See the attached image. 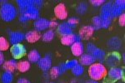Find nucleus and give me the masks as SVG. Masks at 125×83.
Masks as SVG:
<instances>
[{"label": "nucleus", "mask_w": 125, "mask_h": 83, "mask_svg": "<svg viewBox=\"0 0 125 83\" xmlns=\"http://www.w3.org/2000/svg\"><path fill=\"white\" fill-rule=\"evenodd\" d=\"M18 9L9 3H3L0 8V17L4 22H12L18 17Z\"/></svg>", "instance_id": "f257e3e1"}, {"label": "nucleus", "mask_w": 125, "mask_h": 83, "mask_svg": "<svg viewBox=\"0 0 125 83\" xmlns=\"http://www.w3.org/2000/svg\"><path fill=\"white\" fill-rule=\"evenodd\" d=\"M107 68L102 63H94L89 66L88 75L93 81H100L105 77L107 74Z\"/></svg>", "instance_id": "f03ea898"}, {"label": "nucleus", "mask_w": 125, "mask_h": 83, "mask_svg": "<svg viewBox=\"0 0 125 83\" xmlns=\"http://www.w3.org/2000/svg\"><path fill=\"white\" fill-rule=\"evenodd\" d=\"M124 76V71L120 67H112L107 72L105 77L104 78V83H115L122 80Z\"/></svg>", "instance_id": "7ed1b4c3"}, {"label": "nucleus", "mask_w": 125, "mask_h": 83, "mask_svg": "<svg viewBox=\"0 0 125 83\" xmlns=\"http://www.w3.org/2000/svg\"><path fill=\"white\" fill-rule=\"evenodd\" d=\"M21 15L24 16L28 20H37L40 18L39 9L34 5H30L23 10H19Z\"/></svg>", "instance_id": "20e7f679"}, {"label": "nucleus", "mask_w": 125, "mask_h": 83, "mask_svg": "<svg viewBox=\"0 0 125 83\" xmlns=\"http://www.w3.org/2000/svg\"><path fill=\"white\" fill-rule=\"evenodd\" d=\"M121 61V56L118 52H112L108 53V55L104 58V62L106 65L109 67H116L119 64Z\"/></svg>", "instance_id": "39448f33"}, {"label": "nucleus", "mask_w": 125, "mask_h": 83, "mask_svg": "<svg viewBox=\"0 0 125 83\" xmlns=\"http://www.w3.org/2000/svg\"><path fill=\"white\" fill-rule=\"evenodd\" d=\"M10 52H11V54L13 56V57L14 58L15 60L17 59H20L23 56H25L26 54V47L25 46L23 45V44L19 43V44H15V45H13L10 49Z\"/></svg>", "instance_id": "423d86ee"}, {"label": "nucleus", "mask_w": 125, "mask_h": 83, "mask_svg": "<svg viewBox=\"0 0 125 83\" xmlns=\"http://www.w3.org/2000/svg\"><path fill=\"white\" fill-rule=\"evenodd\" d=\"M39 67L43 72H47L52 67V57L50 55H46L44 57L40 58V60L37 62Z\"/></svg>", "instance_id": "0eeeda50"}, {"label": "nucleus", "mask_w": 125, "mask_h": 83, "mask_svg": "<svg viewBox=\"0 0 125 83\" xmlns=\"http://www.w3.org/2000/svg\"><path fill=\"white\" fill-rule=\"evenodd\" d=\"M9 43L12 45L19 44L25 39V34L22 32H9Z\"/></svg>", "instance_id": "6e6552de"}, {"label": "nucleus", "mask_w": 125, "mask_h": 83, "mask_svg": "<svg viewBox=\"0 0 125 83\" xmlns=\"http://www.w3.org/2000/svg\"><path fill=\"white\" fill-rule=\"evenodd\" d=\"M94 29L93 28V26L86 25L80 28L78 35H79V37H81L82 40H88L94 35Z\"/></svg>", "instance_id": "1a4fd4ad"}, {"label": "nucleus", "mask_w": 125, "mask_h": 83, "mask_svg": "<svg viewBox=\"0 0 125 83\" xmlns=\"http://www.w3.org/2000/svg\"><path fill=\"white\" fill-rule=\"evenodd\" d=\"M54 14L60 20H64L68 18V11L64 3H58L54 8Z\"/></svg>", "instance_id": "9d476101"}, {"label": "nucleus", "mask_w": 125, "mask_h": 83, "mask_svg": "<svg viewBox=\"0 0 125 83\" xmlns=\"http://www.w3.org/2000/svg\"><path fill=\"white\" fill-rule=\"evenodd\" d=\"M113 3L109 2V3H104L102 5V9L100 11V18L103 19H113L112 13H111V9H112Z\"/></svg>", "instance_id": "9b49d317"}, {"label": "nucleus", "mask_w": 125, "mask_h": 83, "mask_svg": "<svg viewBox=\"0 0 125 83\" xmlns=\"http://www.w3.org/2000/svg\"><path fill=\"white\" fill-rule=\"evenodd\" d=\"M33 27L35 28V31L42 32L44 30H47L49 28V21L46 18H39V19L35 20L33 23Z\"/></svg>", "instance_id": "f8f14e48"}, {"label": "nucleus", "mask_w": 125, "mask_h": 83, "mask_svg": "<svg viewBox=\"0 0 125 83\" xmlns=\"http://www.w3.org/2000/svg\"><path fill=\"white\" fill-rule=\"evenodd\" d=\"M67 70H66L65 67H64V64L61 63V64L58 65V66H53V67L50 68L49 76L53 79H55V78L58 77L59 76H61L62 74H63Z\"/></svg>", "instance_id": "ddd939ff"}, {"label": "nucleus", "mask_w": 125, "mask_h": 83, "mask_svg": "<svg viewBox=\"0 0 125 83\" xmlns=\"http://www.w3.org/2000/svg\"><path fill=\"white\" fill-rule=\"evenodd\" d=\"M41 37V33L38 31H35V30L29 31L25 34V40L29 43H34V42L39 41Z\"/></svg>", "instance_id": "4468645a"}, {"label": "nucleus", "mask_w": 125, "mask_h": 83, "mask_svg": "<svg viewBox=\"0 0 125 83\" xmlns=\"http://www.w3.org/2000/svg\"><path fill=\"white\" fill-rule=\"evenodd\" d=\"M84 51H85L84 45L82 43V42H74L71 46V52L73 55L75 56H81L84 53Z\"/></svg>", "instance_id": "2eb2a0df"}, {"label": "nucleus", "mask_w": 125, "mask_h": 83, "mask_svg": "<svg viewBox=\"0 0 125 83\" xmlns=\"http://www.w3.org/2000/svg\"><path fill=\"white\" fill-rule=\"evenodd\" d=\"M80 63L82 66H91L95 63L96 59L89 53H83L80 56Z\"/></svg>", "instance_id": "dca6fc26"}, {"label": "nucleus", "mask_w": 125, "mask_h": 83, "mask_svg": "<svg viewBox=\"0 0 125 83\" xmlns=\"http://www.w3.org/2000/svg\"><path fill=\"white\" fill-rule=\"evenodd\" d=\"M57 31L58 32V34H59V35H61L62 37H63V36H67V35H70V34H73V29L68 25L67 23L58 24V26L57 28Z\"/></svg>", "instance_id": "f3484780"}, {"label": "nucleus", "mask_w": 125, "mask_h": 83, "mask_svg": "<svg viewBox=\"0 0 125 83\" xmlns=\"http://www.w3.org/2000/svg\"><path fill=\"white\" fill-rule=\"evenodd\" d=\"M108 46L111 50H114V52H116L117 50L120 49L122 46V41L117 37H112L108 42Z\"/></svg>", "instance_id": "a211bd4d"}, {"label": "nucleus", "mask_w": 125, "mask_h": 83, "mask_svg": "<svg viewBox=\"0 0 125 83\" xmlns=\"http://www.w3.org/2000/svg\"><path fill=\"white\" fill-rule=\"evenodd\" d=\"M17 66H18V62H16L15 59L6 61L3 64V67L5 70V72H13L15 70H17Z\"/></svg>", "instance_id": "6ab92c4d"}, {"label": "nucleus", "mask_w": 125, "mask_h": 83, "mask_svg": "<svg viewBox=\"0 0 125 83\" xmlns=\"http://www.w3.org/2000/svg\"><path fill=\"white\" fill-rule=\"evenodd\" d=\"M91 55L94 56L96 60L97 59L99 60L100 61L99 63L103 64V62H104V58H105V56H106V52H104V50L100 49V48L96 47L95 49L91 52Z\"/></svg>", "instance_id": "aec40b11"}, {"label": "nucleus", "mask_w": 125, "mask_h": 83, "mask_svg": "<svg viewBox=\"0 0 125 83\" xmlns=\"http://www.w3.org/2000/svg\"><path fill=\"white\" fill-rule=\"evenodd\" d=\"M28 58H29V62H32V63H37V62L40 60V58H41V54H40L37 50L33 49L29 53Z\"/></svg>", "instance_id": "412c9836"}, {"label": "nucleus", "mask_w": 125, "mask_h": 83, "mask_svg": "<svg viewBox=\"0 0 125 83\" xmlns=\"http://www.w3.org/2000/svg\"><path fill=\"white\" fill-rule=\"evenodd\" d=\"M75 42V34L63 36L61 38V43L64 46H72Z\"/></svg>", "instance_id": "4be33fe9"}, {"label": "nucleus", "mask_w": 125, "mask_h": 83, "mask_svg": "<svg viewBox=\"0 0 125 83\" xmlns=\"http://www.w3.org/2000/svg\"><path fill=\"white\" fill-rule=\"evenodd\" d=\"M31 67V63L29 61H21L18 62L17 70H19L20 72H27Z\"/></svg>", "instance_id": "5701e85b"}, {"label": "nucleus", "mask_w": 125, "mask_h": 83, "mask_svg": "<svg viewBox=\"0 0 125 83\" xmlns=\"http://www.w3.org/2000/svg\"><path fill=\"white\" fill-rule=\"evenodd\" d=\"M124 9L119 7V6L116 5L115 3H113L112 5V9H111V13H112V17L113 18H116L119 17L120 15H122L124 13Z\"/></svg>", "instance_id": "b1692460"}, {"label": "nucleus", "mask_w": 125, "mask_h": 83, "mask_svg": "<svg viewBox=\"0 0 125 83\" xmlns=\"http://www.w3.org/2000/svg\"><path fill=\"white\" fill-rule=\"evenodd\" d=\"M54 37H55V32H54L53 29H49V30H47V31L42 35V39H43V42H49L53 41Z\"/></svg>", "instance_id": "393cba45"}, {"label": "nucleus", "mask_w": 125, "mask_h": 83, "mask_svg": "<svg viewBox=\"0 0 125 83\" xmlns=\"http://www.w3.org/2000/svg\"><path fill=\"white\" fill-rule=\"evenodd\" d=\"M2 83H12L13 82V74L10 72H4L1 76Z\"/></svg>", "instance_id": "a878e982"}, {"label": "nucleus", "mask_w": 125, "mask_h": 83, "mask_svg": "<svg viewBox=\"0 0 125 83\" xmlns=\"http://www.w3.org/2000/svg\"><path fill=\"white\" fill-rule=\"evenodd\" d=\"M19 10H23L30 5H33V0H17Z\"/></svg>", "instance_id": "bb28decb"}, {"label": "nucleus", "mask_w": 125, "mask_h": 83, "mask_svg": "<svg viewBox=\"0 0 125 83\" xmlns=\"http://www.w3.org/2000/svg\"><path fill=\"white\" fill-rule=\"evenodd\" d=\"M72 73L75 76H80L84 73V67L81 64H77L73 69H71Z\"/></svg>", "instance_id": "cd10ccee"}, {"label": "nucleus", "mask_w": 125, "mask_h": 83, "mask_svg": "<svg viewBox=\"0 0 125 83\" xmlns=\"http://www.w3.org/2000/svg\"><path fill=\"white\" fill-rule=\"evenodd\" d=\"M101 24H102V20L100 16H95V17L93 18V28H94V31L95 30H99L101 29Z\"/></svg>", "instance_id": "c85d7f7f"}, {"label": "nucleus", "mask_w": 125, "mask_h": 83, "mask_svg": "<svg viewBox=\"0 0 125 83\" xmlns=\"http://www.w3.org/2000/svg\"><path fill=\"white\" fill-rule=\"evenodd\" d=\"M9 48V42L4 37H0V52L7 51Z\"/></svg>", "instance_id": "c756f323"}, {"label": "nucleus", "mask_w": 125, "mask_h": 83, "mask_svg": "<svg viewBox=\"0 0 125 83\" xmlns=\"http://www.w3.org/2000/svg\"><path fill=\"white\" fill-rule=\"evenodd\" d=\"M87 10H88V4L85 3H80L76 9V12L79 15H83V14L86 13Z\"/></svg>", "instance_id": "7c9ffc66"}, {"label": "nucleus", "mask_w": 125, "mask_h": 83, "mask_svg": "<svg viewBox=\"0 0 125 83\" xmlns=\"http://www.w3.org/2000/svg\"><path fill=\"white\" fill-rule=\"evenodd\" d=\"M67 23L72 29H73V28H75L78 26V24L79 23V19L76 17H72V18H68Z\"/></svg>", "instance_id": "2f4dec72"}, {"label": "nucleus", "mask_w": 125, "mask_h": 83, "mask_svg": "<svg viewBox=\"0 0 125 83\" xmlns=\"http://www.w3.org/2000/svg\"><path fill=\"white\" fill-rule=\"evenodd\" d=\"M63 64H64V67H65L66 70H71L76 66V65L78 64V62L77 60L73 59V60L68 61V62H65V63H63Z\"/></svg>", "instance_id": "473e14b6"}, {"label": "nucleus", "mask_w": 125, "mask_h": 83, "mask_svg": "<svg viewBox=\"0 0 125 83\" xmlns=\"http://www.w3.org/2000/svg\"><path fill=\"white\" fill-rule=\"evenodd\" d=\"M102 20V24H101V27L102 28H108L111 26V23H112V20L110 19H103L101 18Z\"/></svg>", "instance_id": "72a5a7b5"}, {"label": "nucleus", "mask_w": 125, "mask_h": 83, "mask_svg": "<svg viewBox=\"0 0 125 83\" xmlns=\"http://www.w3.org/2000/svg\"><path fill=\"white\" fill-rule=\"evenodd\" d=\"M90 3L94 7H99V6H102L104 3H105V1L104 0H91Z\"/></svg>", "instance_id": "f704fd0d"}, {"label": "nucleus", "mask_w": 125, "mask_h": 83, "mask_svg": "<svg viewBox=\"0 0 125 83\" xmlns=\"http://www.w3.org/2000/svg\"><path fill=\"white\" fill-rule=\"evenodd\" d=\"M97 47V46L94 45V43H92V42H89V43L87 44V52H88V53L91 54V52L94 51V49Z\"/></svg>", "instance_id": "c9c22d12"}, {"label": "nucleus", "mask_w": 125, "mask_h": 83, "mask_svg": "<svg viewBox=\"0 0 125 83\" xmlns=\"http://www.w3.org/2000/svg\"><path fill=\"white\" fill-rule=\"evenodd\" d=\"M118 23L121 27H124L125 25V14L123 13L122 15H120L118 17Z\"/></svg>", "instance_id": "e433bc0d"}, {"label": "nucleus", "mask_w": 125, "mask_h": 83, "mask_svg": "<svg viewBox=\"0 0 125 83\" xmlns=\"http://www.w3.org/2000/svg\"><path fill=\"white\" fill-rule=\"evenodd\" d=\"M43 2L41 1V0H33V5L35 6L36 8H38L39 9L43 6Z\"/></svg>", "instance_id": "4c0bfd02"}, {"label": "nucleus", "mask_w": 125, "mask_h": 83, "mask_svg": "<svg viewBox=\"0 0 125 83\" xmlns=\"http://www.w3.org/2000/svg\"><path fill=\"white\" fill-rule=\"evenodd\" d=\"M115 4L119 6V7L123 8V9H124L125 8V1L124 0H117L115 2Z\"/></svg>", "instance_id": "58836bf2"}, {"label": "nucleus", "mask_w": 125, "mask_h": 83, "mask_svg": "<svg viewBox=\"0 0 125 83\" xmlns=\"http://www.w3.org/2000/svg\"><path fill=\"white\" fill-rule=\"evenodd\" d=\"M58 23L56 21H49V28L53 29V28H58Z\"/></svg>", "instance_id": "ea45409f"}, {"label": "nucleus", "mask_w": 125, "mask_h": 83, "mask_svg": "<svg viewBox=\"0 0 125 83\" xmlns=\"http://www.w3.org/2000/svg\"><path fill=\"white\" fill-rule=\"evenodd\" d=\"M17 83H31L29 80L26 78H19V80L17 81Z\"/></svg>", "instance_id": "a19ab883"}, {"label": "nucleus", "mask_w": 125, "mask_h": 83, "mask_svg": "<svg viewBox=\"0 0 125 83\" xmlns=\"http://www.w3.org/2000/svg\"><path fill=\"white\" fill-rule=\"evenodd\" d=\"M4 62V55H3V52H0V66L3 64Z\"/></svg>", "instance_id": "79ce46f5"}, {"label": "nucleus", "mask_w": 125, "mask_h": 83, "mask_svg": "<svg viewBox=\"0 0 125 83\" xmlns=\"http://www.w3.org/2000/svg\"><path fill=\"white\" fill-rule=\"evenodd\" d=\"M19 21H20V22H22V23H26V22H28L29 20L26 18L24 17V16L20 15V16H19Z\"/></svg>", "instance_id": "37998d69"}, {"label": "nucleus", "mask_w": 125, "mask_h": 83, "mask_svg": "<svg viewBox=\"0 0 125 83\" xmlns=\"http://www.w3.org/2000/svg\"><path fill=\"white\" fill-rule=\"evenodd\" d=\"M84 83H98V82H96V81H88V82H84Z\"/></svg>", "instance_id": "c03bdc74"}, {"label": "nucleus", "mask_w": 125, "mask_h": 83, "mask_svg": "<svg viewBox=\"0 0 125 83\" xmlns=\"http://www.w3.org/2000/svg\"><path fill=\"white\" fill-rule=\"evenodd\" d=\"M48 83H54V82H48Z\"/></svg>", "instance_id": "a18cd8bd"}]
</instances>
